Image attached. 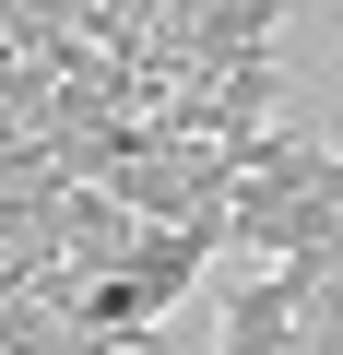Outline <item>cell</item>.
<instances>
[{
	"instance_id": "2",
	"label": "cell",
	"mask_w": 343,
	"mask_h": 355,
	"mask_svg": "<svg viewBox=\"0 0 343 355\" xmlns=\"http://www.w3.org/2000/svg\"><path fill=\"white\" fill-rule=\"evenodd\" d=\"M36 355H130V343H118V331H95V320H60Z\"/></svg>"
},
{
	"instance_id": "3",
	"label": "cell",
	"mask_w": 343,
	"mask_h": 355,
	"mask_svg": "<svg viewBox=\"0 0 343 355\" xmlns=\"http://www.w3.org/2000/svg\"><path fill=\"white\" fill-rule=\"evenodd\" d=\"M154 12H178V0H154Z\"/></svg>"
},
{
	"instance_id": "1",
	"label": "cell",
	"mask_w": 343,
	"mask_h": 355,
	"mask_svg": "<svg viewBox=\"0 0 343 355\" xmlns=\"http://www.w3.org/2000/svg\"><path fill=\"white\" fill-rule=\"evenodd\" d=\"M213 249H225V214H202V225H142V249H130V284L178 308V296L202 284V261H213Z\"/></svg>"
}]
</instances>
